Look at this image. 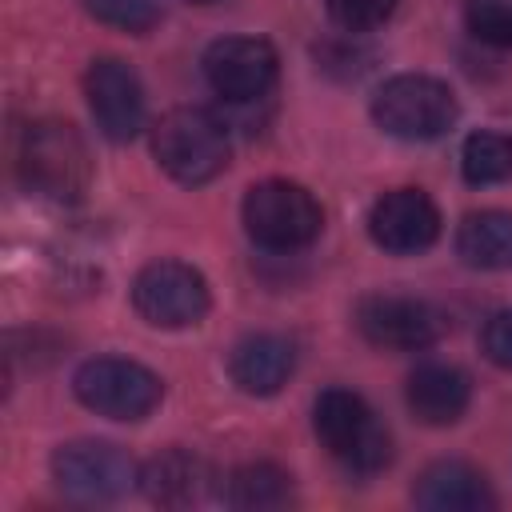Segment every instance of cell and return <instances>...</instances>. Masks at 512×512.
<instances>
[{
  "label": "cell",
  "instance_id": "cell-1",
  "mask_svg": "<svg viewBox=\"0 0 512 512\" xmlns=\"http://www.w3.org/2000/svg\"><path fill=\"white\" fill-rule=\"evenodd\" d=\"M16 172L20 184L44 200L56 204H72L88 192L92 180V156L88 144L80 140V132L68 120H32L20 132V148H16Z\"/></svg>",
  "mask_w": 512,
  "mask_h": 512
},
{
  "label": "cell",
  "instance_id": "cell-2",
  "mask_svg": "<svg viewBox=\"0 0 512 512\" xmlns=\"http://www.w3.org/2000/svg\"><path fill=\"white\" fill-rule=\"evenodd\" d=\"M312 428L332 460L356 476H376L392 460V436L372 404L352 388H324L312 408Z\"/></svg>",
  "mask_w": 512,
  "mask_h": 512
},
{
  "label": "cell",
  "instance_id": "cell-3",
  "mask_svg": "<svg viewBox=\"0 0 512 512\" xmlns=\"http://www.w3.org/2000/svg\"><path fill=\"white\" fill-rule=\"evenodd\" d=\"M152 156L176 184H208L228 168V128L204 108H172L152 128Z\"/></svg>",
  "mask_w": 512,
  "mask_h": 512
},
{
  "label": "cell",
  "instance_id": "cell-4",
  "mask_svg": "<svg viewBox=\"0 0 512 512\" xmlns=\"http://www.w3.org/2000/svg\"><path fill=\"white\" fill-rule=\"evenodd\" d=\"M460 116L456 92L424 72H400L392 80H384L372 96V120L408 144H424V140H440Z\"/></svg>",
  "mask_w": 512,
  "mask_h": 512
},
{
  "label": "cell",
  "instance_id": "cell-5",
  "mask_svg": "<svg viewBox=\"0 0 512 512\" xmlns=\"http://www.w3.org/2000/svg\"><path fill=\"white\" fill-rule=\"evenodd\" d=\"M244 232L268 252H300L324 228L320 200L296 180H260L244 196Z\"/></svg>",
  "mask_w": 512,
  "mask_h": 512
},
{
  "label": "cell",
  "instance_id": "cell-6",
  "mask_svg": "<svg viewBox=\"0 0 512 512\" xmlns=\"http://www.w3.org/2000/svg\"><path fill=\"white\" fill-rule=\"evenodd\" d=\"M72 392L84 408H92L96 416H108V420H144L152 416V408L160 404L164 396V380L136 364V360H124V356H96V360H84L72 376Z\"/></svg>",
  "mask_w": 512,
  "mask_h": 512
},
{
  "label": "cell",
  "instance_id": "cell-7",
  "mask_svg": "<svg viewBox=\"0 0 512 512\" xmlns=\"http://www.w3.org/2000/svg\"><path fill=\"white\" fill-rule=\"evenodd\" d=\"M132 308L152 328H192L212 308V292L200 268L184 260H152L132 280Z\"/></svg>",
  "mask_w": 512,
  "mask_h": 512
},
{
  "label": "cell",
  "instance_id": "cell-8",
  "mask_svg": "<svg viewBox=\"0 0 512 512\" xmlns=\"http://www.w3.org/2000/svg\"><path fill=\"white\" fill-rule=\"evenodd\" d=\"M52 480L88 504L120 500L128 488L140 484L136 460L108 440H68L52 452Z\"/></svg>",
  "mask_w": 512,
  "mask_h": 512
},
{
  "label": "cell",
  "instance_id": "cell-9",
  "mask_svg": "<svg viewBox=\"0 0 512 512\" xmlns=\"http://www.w3.org/2000/svg\"><path fill=\"white\" fill-rule=\"evenodd\" d=\"M356 328L368 344L384 352H424L444 336L448 320L428 300L376 292L356 304Z\"/></svg>",
  "mask_w": 512,
  "mask_h": 512
},
{
  "label": "cell",
  "instance_id": "cell-10",
  "mask_svg": "<svg viewBox=\"0 0 512 512\" xmlns=\"http://www.w3.org/2000/svg\"><path fill=\"white\" fill-rule=\"evenodd\" d=\"M276 72H280L276 48L260 36H224L204 52V76L212 92L232 104H252L268 96V88L276 84Z\"/></svg>",
  "mask_w": 512,
  "mask_h": 512
},
{
  "label": "cell",
  "instance_id": "cell-11",
  "mask_svg": "<svg viewBox=\"0 0 512 512\" xmlns=\"http://www.w3.org/2000/svg\"><path fill=\"white\" fill-rule=\"evenodd\" d=\"M84 96H88L96 128L108 140L124 144V140L140 136V128L148 120V100H144V84L132 72V64H124L116 56L92 60L88 76H84Z\"/></svg>",
  "mask_w": 512,
  "mask_h": 512
},
{
  "label": "cell",
  "instance_id": "cell-12",
  "mask_svg": "<svg viewBox=\"0 0 512 512\" xmlns=\"http://www.w3.org/2000/svg\"><path fill=\"white\" fill-rule=\"evenodd\" d=\"M368 236L392 256H416L440 240V208L420 188H392L372 204Z\"/></svg>",
  "mask_w": 512,
  "mask_h": 512
},
{
  "label": "cell",
  "instance_id": "cell-13",
  "mask_svg": "<svg viewBox=\"0 0 512 512\" xmlns=\"http://www.w3.org/2000/svg\"><path fill=\"white\" fill-rule=\"evenodd\" d=\"M296 372V344L280 332L244 336L228 356V376L248 396H276Z\"/></svg>",
  "mask_w": 512,
  "mask_h": 512
},
{
  "label": "cell",
  "instance_id": "cell-14",
  "mask_svg": "<svg viewBox=\"0 0 512 512\" xmlns=\"http://www.w3.org/2000/svg\"><path fill=\"white\" fill-rule=\"evenodd\" d=\"M412 500L428 512H488L496 504L488 476L464 460H436L416 476Z\"/></svg>",
  "mask_w": 512,
  "mask_h": 512
},
{
  "label": "cell",
  "instance_id": "cell-15",
  "mask_svg": "<svg viewBox=\"0 0 512 512\" xmlns=\"http://www.w3.org/2000/svg\"><path fill=\"white\" fill-rule=\"evenodd\" d=\"M408 408L420 424H432V428H448L456 424L468 404H472V380L464 368L456 364H420L412 376H408Z\"/></svg>",
  "mask_w": 512,
  "mask_h": 512
},
{
  "label": "cell",
  "instance_id": "cell-16",
  "mask_svg": "<svg viewBox=\"0 0 512 512\" xmlns=\"http://www.w3.org/2000/svg\"><path fill=\"white\" fill-rule=\"evenodd\" d=\"M140 488H144V496L152 504L188 508V504L208 500V492H212V468H208L204 456H196L188 448H168V452L152 456L140 468Z\"/></svg>",
  "mask_w": 512,
  "mask_h": 512
},
{
  "label": "cell",
  "instance_id": "cell-17",
  "mask_svg": "<svg viewBox=\"0 0 512 512\" xmlns=\"http://www.w3.org/2000/svg\"><path fill=\"white\" fill-rule=\"evenodd\" d=\"M456 252L468 268L508 272L512 268V212L504 208L468 212L456 228Z\"/></svg>",
  "mask_w": 512,
  "mask_h": 512
},
{
  "label": "cell",
  "instance_id": "cell-18",
  "mask_svg": "<svg viewBox=\"0 0 512 512\" xmlns=\"http://www.w3.org/2000/svg\"><path fill=\"white\" fill-rule=\"evenodd\" d=\"M224 500L232 508H248V512H264V508H284L292 500V476L280 464L256 460V464H240L228 484H224Z\"/></svg>",
  "mask_w": 512,
  "mask_h": 512
},
{
  "label": "cell",
  "instance_id": "cell-19",
  "mask_svg": "<svg viewBox=\"0 0 512 512\" xmlns=\"http://www.w3.org/2000/svg\"><path fill=\"white\" fill-rule=\"evenodd\" d=\"M460 172L476 188L512 180V136L508 132H472L460 152Z\"/></svg>",
  "mask_w": 512,
  "mask_h": 512
},
{
  "label": "cell",
  "instance_id": "cell-20",
  "mask_svg": "<svg viewBox=\"0 0 512 512\" xmlns=\"http://www.w3.org/2000/svg\"><path fill=\"white\" fill-rule=\"evenodd\" d=\"M84 12L108 28H120V32H132V36H144L156 28L160 20V4L156 0H84Z\"/></svg>",
  "mask_w": 512,
  "mask_h": 512
},
{
  "label": "cell",
  "instance_id": "cell-21",
  "mask_svg": "<svg viewBox=\"0 0 512 512\" xmlns=\"http://www.w3.org/2000/svg\"><path fill=\"white\" fill-rule=\"evenodd\" d=\"M464 24L480 44L512 48V0H468Z\"/></svg>",
  "mask_w": 512,
  "mask_h": 512
},
{
  "label": "cell",
  "instance_id": "cell-22",
  "mask_svg": "<svg viewBox=\"0 0 512 512\" xmlns=\"http://www.w3.org/2000/svg\"><path fill=\"white\" fill-rule=\"evenodd\" d=\"M396 8H400V0H328V16L348 32H372Z\"/></svg>",
  "mask_w": 512,
  "mask_h": 512
},
{
  "label": "cell",
  "instance_id": "cell-23",
  "mask_svg": "<svg viewBox=\"0 0 512 512\" xmlns=\"http://www.w3.org/2000/svg\"><path fill=\"white\" fill-rule=\"evenodd\" d=\"M480 348L496 368L512 372V308H500L488 316V324L480 332Z\"/></svg>",
  "mask_w": 512,
  "mask_h": 512
},
{
  "label": "cell",
  "instance_id": "cell-24",
  "mask_svg": "<svg viewBox=\"0 0 512 512\" xmlns=\"http://www.w3.org/2000/svg\"><path fill=\"white\" fill-rule=\"evenodd\" d=\"M184 4H216V0H184Z\"/></svg>",
  "mask_w": 512,
  "mask_h": 512
}]
</instances>
